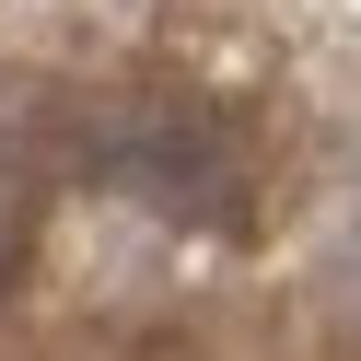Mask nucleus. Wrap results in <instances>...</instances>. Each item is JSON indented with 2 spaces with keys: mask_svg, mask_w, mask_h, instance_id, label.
I'll return each mask as SVG.
<instances>
[{
  "mask_svg": "<svg viewBox=\"0 0 361 361\" xmlns=\"http://www.w3.org/2000/svg\"><path fill=\"white\" fill-rule=\"evenodd\" d=\"M12 233H24V175H12V152H0V268H12Z\"/></svg>",
  "mask_w": 361,
  "mask_h": 361,
  "instance_id": "1",
  "label": "nucleus"
}]
</instances>
